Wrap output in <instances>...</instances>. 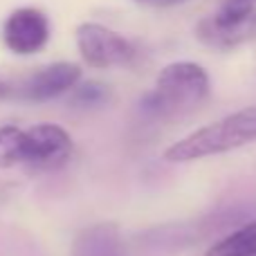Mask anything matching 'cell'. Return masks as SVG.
<instances>
[{
  "label": "cell",
  "instance_id": "6da1fadb",
  "mask_svg": "<svg viewBox=\"0 0 256 256\" xmlns=\"http://www.w3.org/2000/svg\"><path fill=\"white\" fill-rule=\"evenodd\" d=\"M256 142V104L198 128L164 150L166 162H196Z\"/></svg>",
  "mask_w": 256,
  "mask_h": 256
},
{
  "label": "cell",
  "instance_id": "7a4b0ae2",
  "mask_svg": "<svg viewBox=\"0 0 256 256\" xmlns=\"http://www.w3.org/2000/svg\"><path fill=\"white\" fill-rule=\"evenodd\" d=\"M207 97V70L198 63L178 61L158 74L155 90L142 99V110L153 117H176L198 108Z\"/></svg>",
  "mask_w": 256,
  "mask_h": 256
},
{
  "label": "cell",
  "instance_id": "3957f363",
  "mask_svg": "<svg viewBox=\"0 0 256 256\" xmlns=\"http://www.w3.org/2000/svg\"><path fill=\"white\" fill-rule=\"evenodd\" d=\"M200 43L216 50H232L256 36V0H220L212 16L196 27Z\"/></svg>",
  "mask_w": 256,
  "mask_h": 256
},
{
  "label": "cell",
  "instance_id": "277c9868",
  "mask_svg": "<svg viewBox=\"0 0 256 256\" xmlns=\"http://www.w3.org/2000/svg\"><path fill=\"white\" fill-rule=\"evenodd\" d=\"M72 137L66 128L56 124H38L27 130L20 128V142H18V164L30 171L45 173L56 171L66 166L72 158Z\"/></svg>",
  "mask_w": 256,
  "mask_h": 256
},
{
  "label": "cell",
  "instance_id": "5b68a950",
  "mask_svg": "<svg viewBox=\"0 0 256 256\" xmlns=\"http://www.w3.org/2000/svg\"><path fill=\"white\" fill-rule=\"evenodd\" d=\"M76 48L84 61L99 70L130 66L137 58V50L130 40L99 22H84L76 27Z\"/></svg>",
  "mask_w": 256,
  "mask_h": 256
},
{
  "label": "cell",
  "instance_id": "8992f818",
  "mask_svg": "<svg viewBox=\"0 0 256 256\" xmlns=\"http://www.w3.org/2000/svg\"><path fill=\"white\" fill-rule=\"evenodd\" d=\"M50 40V20L40 9L20 7L7 16L2 25V43L14 54H36Z\"/></svg>",
  "mask_w": 256,
  "mask_h": 256
},
{
  "label": "cell",
  "instance_id": "52a82bcc",
  "mask_svg": "<svg viewBox=\"0 0 256 256\" xmlns=\"http://www.w3.org/2000/svg\"><path fill=\"white\" fill-rule=\"evenodd\" d=\"M81 79V68L74 63H52L40 68L20 84H14V99L25 102H50L72 90Z\"/></svg>",
  "mask_w": 256,
  "mask_h": 256
},
{
  "label": "cell",
  "instance_id": "ba28073f",
  "mask_svg": "<svg viewBox=\"0 0 256 256\" xmlns=\"http://www.w3.org/2000/svg\"><path fill=\"white\" fill-rule=\"evenodd\" d=\"M72 256H124V238L117 225L99 222L74 238Z\"/></svg>",
  "mask_w": 256,
  "mask_h": 256
},
{
  "label": "cell",
  "instance_id": "9c48e42d",
  "mask_svg": "<svg viewBox=\"0 0 256 256\" xmlns=\"http://www.w3.org/2000/svg\"><path fill=\"white\" fill-rule=\"evenodd\" d=\"M207 256H256V220L218 240L207 250Z\"/></svg>",
  "mask_w": 256,
  "mask_h": 256
},
{
  "label": "cell",
  "instance_id": "30bf717a",
  "mask_svg": "<svg viewBox=\"0 0 256 256\" xmlns=\"http://www.w3.org/2000/svg\"><path fill=\"white\" fill-rule=\"evenodd\" d=\"M18 142H20V128H0V168L18 166Z\"/></svg>",
  "mask_w": 256,
  "mask_h": 256
},
{
  "label": "cell",
  "instance_id": "8fae6325",
  "mask_svg": "<svg viewBox=\"0 0 256 256\" xmlns=\"http://www.w3.org/2000/svg\"><path fill=\"white\" fill-rule=\"evenodd\" d=\"M106 99V88L99 84H86L74 92V104L79 106H97Z\"/></svg>",
  "mask_w": 256,
  "mask_h": 256
},
{
  "label": "cell",
  "instance_id": "7c38bea8",
  "mask_svg": "<svg viewBox=\"0 0 256 256\" xmlns=\"http://www.w3.org/2000/svg\"><path fill=\"white\" fill-rule=\"evenodd\" d=\"M137 2L150 4V7H173V4H182L186 0H137Z\"/></svg>",
  "mask_w": 256,
  "mask_h": 256
},
{
  "label": "cell",
  "instance_id": "4fadbf2b",
  "mask_svg": "<svg viewBox=\"0 0 256 256\" xmlns=\"http://www.w3.org/2000/svg\"><path fill=\"white\" fill-rule=\"evenodd\" d=\"M0 99H14V84L0 79Z\"/></svg>",
  "mask_w": 256,
  "mask_h": 256
}]
</instances>
